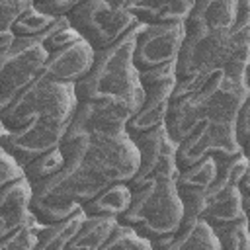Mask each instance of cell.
Segmentation results:
<instances>
[{
  "instance_id": "cell-37",
  "label": "cell",
  "mask_w": 250,
  "mask_h": 250,
  "mask_svg": "<svg viewBox=\"0 0 250 250\" xmlns=\"http://www.w3.org/2000/svg\"><path fill=\"white\" fill-rule=\"evenodd\" d=\"M242 205H244V211L250 209V193H244L242 195Z\"/></svg>"
},
{
  "instance_id": "cell-18",
  "label": "cell",
  "mask_w": 250,
  "mask_h": 250,
  "mask_svg": "<svg viewBox=\"0 0 250 250\" xmlns=\"http://www.w3.org/2000/svg\"><path fill=\"white\" fill-rule=\"evenodd\" d=\"M195 0H127L129 12L141 23L186 21Z\"/></svg>"
},
{
  "instance_id": "cell-2",
  "label": "cell",
  "mask_w": 250,
  "mask_h": 250,
  "mask_svg": "<svg viewBox=\"0 0 250 250\" xmlns=\"http://www.w3.org/2000/svg\"><path fill=\"white\" fill-rule=\"evenodd\" d=\"M64 158L72 156L105 184L131 182L139 170L141 152L127 129L86 131L74 119L61 141Z\"/></svg>"
},
{
  "instance_id": "cell-14",
  "label": "cell",
  "mask_w": 250,
  "mask_h": 250,
  "mask_svg": "<svg viewBox=\"0 0 250 250\" xmlns=\"http://www.w3.org/2000/svg\"><path fill=\"white\" fill-rule=\"evenodd\" d=\"M94 61H96V49L86 39L80 37L78 41L49 53L43 68V76L57 82L76 84L88 76V72L94 66Z\"/></svg>"
},
{
  "instance_id": "cell-27",
  "label": "cell",
  "mask_w": 250,
  "mask_h": 250,
  "mask_svg": "<svg viewBox=\"0 0 250 250\" xmlns=\"http://www.w3.org/2000/svg\"><path fill=\"white\" fill-rule=\"evenodd\" d=\"M102 250H152V242L139 234L135 227L119 221Z\"/></svg>"
},
{
  "instance_id": "cell-31",
  "label": "cell",
  "mask_w": 250,
  "mask_h": 250,
  "mask_svg": "<svg viewBox=\"0 0 250 250\" xmlns=\"http://www.w3.org/2000/svg\"><path fill=\"white\" fill-rule=\"evenodd\" d=\"M246 82L250 88V66L246 68ZM236 141L240 145L242 154H246L250 158V94L236 115Z\"/></svg>"
},
{
  "instance_id": "cell-10",
  "label": "cell",
  "mask_w": 250,
  "mask_h": 250,
  "mask_svg": "<svg viewBox=\"0 0 250 250\" xmlns=\"http://www.w3.org/2000/svg\"><path fill=\"white\" fill-rule=\"evenodd\" d=\"M70 121L72 117L66 115H45L14 131L2 129L0 146L23 166L35 156L61 146V141L66 135Z\"/></svg>"
},
{
  "instance_id": "cell-15",
  "label": "cell",
  "mask_w": 250,
  "mask_h": 250,
  "mask_svg": "<svg viewBox=\"0 0 250 250\" xmlns=\"http://www.w3.org/2000/svg\"><path fill=\"white\" fill-rule=\"evenodd\" d=\"M152 250H221V242L203 217L184 215L174 234L152 240Z\"/></svg>"
},
{
  "instance_id": "cell-13",
  "label": "cell",
  "mask_w": 250,
  "mask_h": 250,
  "mask_svg": "<svg viewBox=\"0 0 250 250\" xmlns=\"http://www.w3.org/2000/svg\"><path fill=\"white\" fill-rule=\"evenodd\" d=\"M105 186H109V184H105L100 178H96L94 174H90L82 162L68 156L59 172H55L41 184L33 186V189L43 191V193H53L62 199L86 203L94 195H98Z\"/></svg>"
},
{
  "instance_id": "cell-38",
  "label": "cell",
  "mask_w": 250,
  "mask_h": 250,
  "mask_svg": "<svg viewBox=\"0 0 250 250\" xmlns=\"http://www.w3.org/2000/svg\"><path fill=\"white\" fill-rule=\"evenodd\" d=\"M246 221H248V229H250V209L246 211Z\"/></svg>"
},
{
  "instance_id": "cell-19",
  "label": "cell",
  "mask_w": 250,
  "mask_h": 250,
  "mask_svg": "<svg viewBox=\"0 0 250 250\" xmlns=\"http://www.w3.org/2000/svg\"><path fill=\"white\" fill-rule=\"evenodd\" d=\"M213 229L227 227L230 223H236L246 217L244 205H242V193L238 186H232L213 197H205V209L201 215Z\"/></svg>"
},
{
  "instance_id": "cell-23",
  "label": "cell",
  "mask_w": 250,
  "mask_h": 250,
  "mask_svg": "<svg viewBox=\"0 0 250 250\" xmlns=\"http://www.w3.org/2000/svg\"><path fill=\"white\" fill-rule=\"evenodd\" d=\"M84 219H86V213L84 209H80L78 213L66 217L64 221H59L53 225H41L37 250H68V244L78 234Z\"/></svg>"
},
{
  "instance_id": "cell-33",
  "label": "cell",
  "mask_w": 250,
  "mask_h": 250,
  "mask_svg": "<svg viewBox=\"0 0 250 250\" xmlns=\"http://www.w3.org/2000/svg\"><path fill=\"white\" fill-rule=\"evenodd\" d=\"M139 76H141L143 88L154 86V84H160V82H168V80H178L176 62H166V64H158V66H152V68H143V70H139Z\"/></svg>"
},
{
  "instance_id": "cell-34",
  "label": "cell",
  "mask_w": 250,
  "mask_h": 250,
  "mask_svg": "<svg viewBox=\"0 0 250 250\" xmlns=\"http://www.w3.org/2000/svg\"><path fill=\"white\" fill-rule=\"evenodd\" d=\"M23 166L8 152V150H0V186L14 182L18 178H23Z\"/></svg>"
},
{
  "instance_id": "cell-30",
  "label": "cell",
  "mask_w": 250,
  "mask_h": 250,
  "mask_svg": "<svg viewBox=\"0 0 250 250\" xmlns=\"http://www.w3.org/2000/svg\"><path fill=\"white\" fill-rule=\"evenodd\" d=\"M39 230H41V223L33 221L29 225L10 232L8 236H2L0 250H37Z\"/></svg>"
},
{
  "instance_id": "cell-7",
  "label": "cell",
  "mask_w": 250,
  "mask_h": 250,
  "mask_svg": "<svg viewBox=\"0 0 250 250\" xmlns=\"http://www.w3.org/2000/svg\"><path fill=\"white\" fill-rule=\"evenodd\" d=\"M66 18L96 53L117 43L141 23L129 12L127 0H80Z\"/></svg>"
},
{
  "instance_id": "cell-6",
  "label": "cell",
  "mask_w": 250,
  "mask_h": 250,
  "mask_svg": "<svg viewBox=\"0 0 250 250\" xmlns=\"http://www.w3.org/2000/svg\"><path fill=\"white\" fill-rule=\"evenodd\" d=\"M76 105L78 96L74 84L57 82L41 74L8 105L0 107V125L4 131H14L45 115L74 117Z\"/></svg>"
},
{
  "instance_id": "cell-12",
  "label": "cell",
  "mask_w": 250,
  "mask_h": 250,
  "mask_svg": "<svg viewBox=\"0 0 250 250\" xmlns=\"http://www.w3.org/2000/svg\"><path fill=\"white\" fill-rule=\"evenodd\" d=\"M131 137L141 152V162L137 174L129 184H137L143 180H176L180 172L176 162L178 143L170 137L166 125Z\"/></svg>"
},
{
  "instance_id": "cell-29",
  "label": "cell",
  "mask_w": 250,
  "mask_h": 250,
  "mask_svg": "<svg viewBox=\"0 0 250 250\" xmlns=\"http://www.w3.org/2000/svg\"><path fill=\"white\" fill-rule=\"evenodd\" d=\"M215 232L219 236L221 250H250V229L246 217L227 227L215 229Z\"/></svg>"
},
{
  "instance_id": "cell-35",
  "label": "cell",
  "mask_w": 250,
  "mask_h": 250,
  "mask_svg": "<svg viewBox=\"0 0 250 250\" xmlns=\"http://www.w3.org/2000/svg\"><path fill=\"white\" fill-rule=\"evenodd\" d=\"M80 0H33L35 8L51 14V16H66Z\"/></svg>"
},
{
  "instance_id": "cell-16",
  "label": "cell",
  "mask_w": 250,
  "mask_h": 250,
  "mask_svg": "<svg viewBox=\"0 0 250 250\" xmlns=\"http://www.w3.org/2000/svg\"><path fill=\"white\" fill-rule=\"evenodd\" d=\"M176 82L178 80H168V82H160V84L145 88V102L141 109L127 123L129 135H141V133H146V131H152L164 125Z\"/></svg>"
},
{
  "instance_id": "cell-32",
  "label": "cell",
  "mask_w": 250,
  "mask_h": 250,
  "mask_svg": "<svg viewBox=\"0 0 250 250\" xmlns=\"http://www.w3.org/2000/svg\"><path fill=\"white\" fill-rule=\"evenodd\" d=\"M0 6H2V14H0V21H2V27L0 31H10L14 21L23 16L29 8H33V0H0Z\"/></svg>"
},
{
  "instance_id": "cell-36",
  "label": "cell",
  "mask_w": 250,
  "mask_h": 250,
  "mask_svg": "<svg viewBox=\"0 0 250 250\" xmlns=\"http://www.w3.org/2000/svg\"><path fill=\"white\" fill-rule=\"evenodd\" d=\"M238 189H240L242 195L250 193V158H248V166H246V170H244V174H242V178L238 182Z\"/></svg>"
},
{
  "instance_id": "cell-3",
  "label": "cell",
  "mask_w": 250,
  "mask_h": 250,
  "mask_svg": "<svg viewBox=\"0 0 250 250\" xmlns=\"http://www.w3.org/2000/svg\"><path fill=\"white\" fill-rule=\"evenodd\" d=\"M250 66V39L230 31L186 27L176 76L178 80L211 70H225L232 78H246Z\"/></svg>"
},
{
  "instance_id": "cell-20",
  "label": "cell",
  "mask_w": 250,
  "mask_h": 250,
  "mask_svg": "<svg viewBox=\"0 0 250 250\" xmlns=\"http://www.w3.org/2000/svg\"><path fill=\"white\" fill-rule=\"evenodd\" d=\"M133 199V191L129 182H113L105 186L98 195H94L90 201L82 203V209L86 215H109V217H121Z\"/></svg>"
},
{
  "instance_id": "cell-1",
  "label": "cell",
  "mask_w": 250,
  "mask_h": 250,
  "mask_svg": "<svg viewBox=\"0 0 250 250\" xmlns=\"http://www.w3.org/2000/svg\"><path fill=\"white\" fill-rule=\"evenodd\" d=\"M250 94L246 78H232L225 70L199 72L176 82L166 113V129L178 143L197 121L230 119Z\"/></svg>"
},
{
  "instance_id": "cell-9",
  "label": "cell",
  "mask_w": 250,
  "mask_h": 250,
  "mask_svg": "<svg viewBox=\"0 0 250 250\" xmlns=\"http://www.w3.org/2000/svg\"><path fill=\"white\" fill-rule=\"evenodd\" d=\"M240 150L236 141V121L230 119H205L197 121L180 141L176 148V162L178 168H188L205 156L215 158H229Z\"/></svg>"
},
{
  "instance_id": "cell-21",
  "label": "cell",
  "mask_w": 250,
  "mask_h": 250,
  "mask_svg": "<svg viewBox=\"0 0 250 250\" xmlns=\"http://www.w3.org/2000/svg\"><path fill=\"white\" fill-rule=\"evenodd\" d=\"M117 225H119V217L86 215L78 234L68 244V250H102Z\"/></svg>"
},
{
  "instance_id": "cell-22",
  "label": "cell",
  "mask_w": 250,
  "mask_h": 250,
  "mask_svg": "<svg viewBox=\"0 0 250 250\" xmlns=\"http://www.w3.org/2000/svg\"><path fill=\"white\" fill-rule=\"evenodd\" d=\"M29 209H31V213L35 215V219L41 225H53V223L64 221L66 217L78 213L82 209V203L70 201V199H62V197H57L53 193H43V191L33 189Z\"/></svg>"
},
{
  "instance_id": "cell-24",
  "label": "cell",
  "mask_w": 250,
  "mask_h": 250,
  "mask_svg": "<svg viewBox=\"0 0 250 250\" xmlns=\"http://www.w3.org/2000/svg\"><path fill=\"white\" fill-rule=\"evenodd\" d=\"M31 195H33V186L25 176L0 186V215L29 213Z\"/></svg>"
},
{
  "instance_id": "cell-4",
  "label": "cell",
  "mask_w": 250,
  "mask_h": 250,
  "mask_svg": "<svg viewBox=\"0 0 250 250\" xmlns=\"http://www.w3.org/2000/svg\"><path fill=\"white\" fill-rule=\"evenodd\" d=\"M135 29L117 43L96 53V61L88 76L74 84L78 100L127 98L139 104L145 102V88L133 61Z\"/></svg>"
},
{
  "instance_id": "cell-26",
  "label": "cell",
  "mask_w": 250,
  "mask_h": 250,
  "mask_svg": "<svg viewBox=\"0 0 250 250\" xmlns=\"http://www.w3.org/2000/svg\"><path fill=\"white\" fill-rule=\"evenodd\" d=\"M57 18L59 16H51L33 6L14 21L10 31H14L16 37H41L57 21Z\"/></svg>"
},
{
  "instance_id": "cell-8",
  "label": "cell",
  "mask_w": 250,
  "mask_h": 250,
  "mask_svg": "<svg viewBox=\"0 0 250 250\" xmlns=\"http://www.w3.org/2000/svg\"><path fill=\"white\" fill-rule=\"evenodd\" d=\"M47 57L49 51L39 37H16L12 47L0 53V107L43 74Z\"/></svg>"
},
{
  "instance_id": "cell-5",
  "label": "cell",
  "mask_w": 250,
  "mask_h": 250,
  "mask_svg": "<svg viewBox=\"0 0 250 250\" xmlns=\"http://www.w3.org/2000/svg\"><path fill=\"white\" fill-rule=\"evenodd\" d=\"M129 186L133 199L119 221L135 227L150 242L174 234L184 219V201L176 180H143Z\"/></svg>"
},
{
  "instance_id": "cell-28",
  "label": "cell",
  "mask_w": 250,
  "mask_h": 250,
  "mask_svg": "<svg viewBox=\"0 0 250 250\" xmlns=\"http://www.w3.org/2000/svg\"><path fill=\"white\" fill-rule=\"evenodd\" d=\"M45 45V49L51 53V51H57V49H62L74 41L80 39V33L70 25L68 18L66 16H59L57 21L39 37Z\"/></svg>"
},
{
  "instance_id": "cell-25",
  "label": "cell",
  "mask_w": 250,
  "mask_h": 250,
  "mask_svg": "<svg viewBox=\"0 0 250 250\" xmlns=\"http://www.w3.org/2000/svg\"><path fill=\"white\" fill-rule=\"evenodd\" d=\"M64 162H66L64 152H62L61 146H57V148H51V150L35 156L29 162H25L23 164V174L29 180L31 186H37L43 180H47L49 176H53L55 172H59Z\"/></svg>"
},
{
  "instance_id": "cell-11",
  "label": "cell",
  "mask_w": 250,
  "mask_h": 250,
  "mask_svg": "<svg viewBox=\"0 0 250 250\" xmlns=\"http://www.w3.org/2000/svg\"><path fill=\"white\" fill-rule=\"evenodd\" d=\"M186 39V21L139 23L135 29L133 61L139 70L176 62Z\"/></svg>"
},
{
  "instance_id": "cell-17",
  "label": "cell",
  "mask_w": 250,
  "mask_h": 250,
  "mask_svg": "<svg viewBox=\"0 0 250 250\" xmlns=\"http://www.w3.org/2000/svg\"><path fill=\"white\" fill-rule=\"evenodd\" d=\"M238 0H195L186 27H205L211 31H230L236 23Z\"/></svg>"
}]
</instances>
